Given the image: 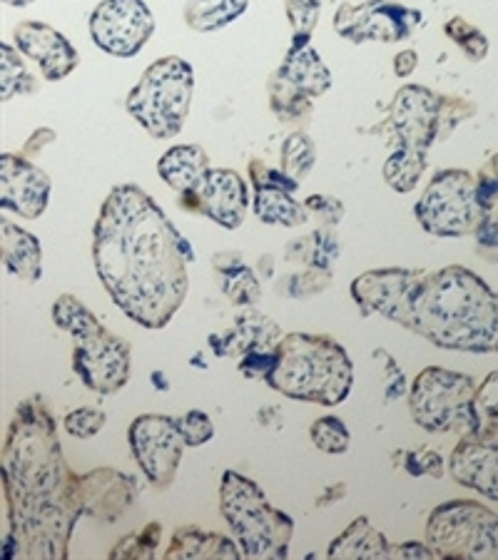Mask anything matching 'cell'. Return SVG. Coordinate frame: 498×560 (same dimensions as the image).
<instances>
[{
	"instance_id": "obj_48",
	"label": "cell",
	"mask_w": 498,
	"mask_h": 560,
	"mask_svg": "<svg viewBox=\"0 0 498 560\" xmlns=\"http://www.w3.org/2000/svg\"><path fill=\"white\" fill-rule=\"evenodd\" d=\"M389 558H437L429 544H396L389 550Z\"/></svg>"
},
{
	"instance_id": "obj_21",
	"label": "cell",
	"mask_w": 498,
	"mask_h": 560,
	"mask_svg": "<svg viewBox=\"0 0 498 560\" xmlns=\"http://www.w3.org/2000/svg\"><path fill=\"white\" fill-rule=\"evenodd\" d=\"M282 341V329L269 316L244 310L234 316V324L224 337H212V347L220 357L247 354V351H271Z\"/></svg>"
},
{
	"instance_id": "obj_5",
	"label": "cell",
	"mask_w": 498,
	"mask_h": 560,
	"mask_svg": "<svg viewBox=\"0 0 498 560\" xmlns=\"http://www.w3.org/2000/svg\"><path fill=\"white\" fill-rule=\"evenodd\" d=\"M3 556L66 558L78 513L60 495H33L13 489L3 478Z\"/></svg>"
},
{
	"instance_id": "obj_32",
	"label": "cell",
	"mask_w": 498,
	"mask_h": 560,
	"mask_svg": "<svg viewBox=\"0 0 498 560\" xmlns=\"http://www.w3.org/2000/svg\"><path fill=\"white\" fill-rule=\"evenodd\" d=\"M332 230L334 228H320L310 237H299L292 245H287V257L292 261H306L310 267L329 269L339 255V242Z\"/></svg>"
},
{
	"instance_id": "obj_10",
	"label": "cell",
	"mask_w": 498,
	"mask_h": 560,
	"mask_svg": "<svg viewBox=\"0 0 498 560\" xmlns=\"http://www.w3.org/2000/svg\"><path fill=\"white\" fill-rule=\"evenodd\" d=\"M421 230L433 237H466L482 222L476 200V177L466 170H441L433 175L421 200L414 207Z\"/></svg>"
},
{
	"instance_id": "obj_40",
	"label": "cell",
	"mask_w": 498,
	"mask_h": 560,
	"mask_svg": "<svg viewBox=\"0 0 498 560\" xmlns=\"http://www.w3.org/2000/svg\"><path fill=\"white\" fill-rule=\"evenodd\" d=\"M285 11L292 25V35L297 38H312V33L320 23V0H285Z\"/></svg>"
},
{
	"instance_id": "obj_44",
	"label": "cell",
	"mask_w": 498,
	"mask_h": 560,
	"mask_svg": "<svg viewBox=\"0 0 498 560\" xmlns=\"http://www.w3.org/2000/svg\"><path fill=\"white\" fill-rule=\"evenodd\" d=\"M177 427H179V433H183L187 446H202V444H207V441H212V436H215L212 419L199 409H193V411H187L185 417H179Z\"/></svg>"
},
{
	"instance_id": "obj_7",
	"label": "cell",
	"mask_w": 498,
	"mask_h": 560,
	"mask_svg": "<svg viewBox=\"0 0 498 560\" xmlns=\"http://www.w3.org/2000/svg\"><path fill=\"white\" fill-rule=\"evenodd\" d=\"M195 70L179 56L152 62L142 72L140 83L130 90L128 113L144 132L158 140L177 138L193 107Z\"/></svg>"
},
{
	"instance_id": "obj_36",
	"label": "cell",
	"mask_w": 498,
	"mask_h": 560,
	"mask_svg": "<svg viewBox=\"0 0 498 560\" xmlns=\"http://www.w3.org/2000/svg\"><path fill=\"white\" fill-rule=\"evenodd\" d=\"M312 444L324 454H344L351 444V433L339 417H322L310 427Z\"/></svg>"
},
{
	"instance_id": "obj_33",
	"label": "cell",
	"mask_w": 498,
	"mask_h": 560,
	"mask_svg": "<svg viewBox=\"0 0 498 560\" xmlns=\"http://www.w3.org/2000/svg\"><path fill=\"white\" fill-rule=\"evenodd\" d=\"M53 322L62 331H68L72 339H83L103 329L97 316L88 310V306L78 300L76 294H60L56 304H53Z\"/></svg>"
},
{
	"instance_id": "obj_16",
	"label": "cell",
	"mask_w": 498,
	"mask_h": 560,
	"mask_svg": "<svg viewBox=\"0 0 498 560\" xmlns=\"http://www.w3.org/2000/svg\"><path fill=\"white\" fill-rule=\"evenodd\" d=\"M179 207L193 214L210 217L224 230H238L247 217L250 192L234 170H210L195 189L179 195Z\"/></svg>"
},
{
	"instance_id": "obj_11",
	"label": "cell",
	"mask_w": 498,
	"mask_h": 560,
	"mask_svg": "<svg viewBox=\"0 0 498 560\" xmlns=\"http://www.w3.org/2000/svg\"><path fill=\"white\" fill-rule=\"evenodd\" d=\"M424 25V15L416 8L396 0H367V3H344L334 13V31L349 43H398L406 40Z\"/></svg>"
},
{
	"instance_id": "obj_4",
	"label": "cell",
	"mask_w": 498,
	"mask_h": 560,
	"mask_svg": "<svg viewBox=\"0 0 498 560\" xmlns=\"http://www.w3.org/2000/svg\"><path fill=\"white\" fill-rule=\"evenodd\" d=\"M70 468L60 454L53 411L43 396L18 404L3 446V478L13 489L33 495H56Z\"/></svg>"
},
{
	"instance_id": "obj_3",
	"label": "cell",
	"mask_w": 498,
	"mask_h": 560,
	"mask_svg": "<svg viewBox=\"0 0 498 560\" xmlns=\"http://www.w3.org/2000/svg\"><path fill=\"white\" fill-rule=\"evenodd\" d=\"M265 382L294 401L339 406L355 386V361L339 341L324 334H287L277 364Z\"/></svg>"
},
{
	"instance_id": "obj_38",
	"label": "cell",
	"mask_w": 498,
	"mask_h": 560,
	"mask_svg": "<svg viewBox=\"0 0 498 560\" xmlns=\"http://www.w3.org/2000/svg\"><path fill=\"white\" fill-rule=\"evenodd\" d=\"M476 409L482 417V439L498 436V372L488 374L476 388Z\"/></svg>"
},
{
	"instance_id": "obj_51",
	"label": "cell",
	"mask_w": 498,
	"mask_h": 560,
	"mask_svg": "<svg viewBox=\"0 0 498 560\" xmlns=\"http://www.w3.org/2000/svg\"><path fill=\"white\" fill-rule=\"evenodd\" d=\"M5 5H13V8H23V5H31L33 0H3Z\"/></svg>"
},
{
	"instance_id": "obj_22",
	"label": "cell",
	"mask_w": 498,
	"mask_h": 560,
	"mask_svg": "<svg viewBox=\"0 0 498 560\" xmlns=\"http://www.w3.org/2000/svg\"><path fill=\"white\" fill-rule=\"evenodd\" d=\"M310 40L312 38H297V35H292L285 62L277 72L287 78L294 88L302 90L304 95L320 97L332 88V72L324 66V60L312 48Z\"/></svg>"
},
{
	"instance_id": "obj_29",
	"label": "cell",
	"mask_w": 498,
	"mask_h": 560,
	"mask_svg": "<svg viewBox=\"0 0 498 560\" xmlns=\"http://www.w3.org/2000/svg\"><path fill=\"white\" fill-rule=\"evenodd\" d=\"M247 5L250 0H189L185 23L197 33H215L238 21Z\"/></svg>"
},
{
	"instance_id": "obj_25",
	"label": "cell",
	"mask_w": 498,
	"mask_h": 560,
	"mask_svg": "<svg viewBox=\"0 0 498 560\" xmlns=\"http://www.w3.org/2000/svg\"><path fill=\"white\" fill-rule=\"evenodd\" d=\"M165 558H242L238 540L222 533H207L197 526H183L175 530L172 544L165 550Z\"/></svg>"
},
{
	"instance_id": "obj_43",
	"label": "cell",
	"mask_w": 498,
	"mask_h": 560,
	"mask_svg": "<svg viewBox=\"0 0 498 560\" xmlns=\"http://www.w3.org/2000/svg\"><path fill=\"white\" fill-rule=\"evenodd\" d=\"M105 411L100 409H76L66 413V419H62V427L70 433V436L76 439H93L95 433H100V429L105 427Z\"/></svg>"
},
{
	"instance_id": "obj_26",
	"label": "cell",
	"mask_w": 498,
	"mask_h": 560,
	"mask_svg": "<svg viewBox=\"0 0 498 560\" xmlns=\"http://www.w3.org/2000/svg\"><path fill=\"white\" fill-rule=\"evenodd\" d=\"M257 220L279 228H299L306 222V207L294 200V192L277 185H257L255 200H252Z\"/></svg>"
},
{
	"instance_id": "obj_50",
	"label": "cell",
	"mask_w": 498,
	"mask_h": 560,
	"mask_svg": "<svg viewBox=\"0 0 498 560\" xmlns=\"http://www.w3.org/2000/svg\"><path fill=\"white\" fill-rule=\"evenodd\" d=\"M53 140H56V132H53L50 128L35 130V132L31 135V140L25 142L23 152H25V155H38V152L45 148V144H50Z\"/></svg>"
},
{
	"instance_id": "obj_49",
	"label": "cell",
	"mask_w": 498,
	"mask_h": 560,
	"mask_svg": "<svg viewBox=\"0 0 498 560\" xmlns=\"http://www.w3.org/2000/svg\"><path fill=\"white\" fill-rule=\"evenodd\" d=\"M416 66H419V56H416V50L409 48V50H402L398 56L394 58V72L398 78H409L412 72L416 70Z\"/></svg>"
},
{
	"instance_id": "obj_37",
	"label": "cell",
	"mask_w": 498,
	"mask_h": 560,
	"mask_svg": "<svg viewBox=\"0 0 498 560\" xmlns=\"http://www.w3.org/2000/svg\"><path fill=\"white\" fill-rule=\"evenodd\" d=\"M160 523H148V526H142L138 533H132V536L120 538V544L111 550V558H152L160 546Z\"/></svg>"
},
{
	"instance_id": "obj_45",
	"label": "cell",
	"mask_w": 498,
	"mask_h": 560,
	"mask_svg": "<svg viewBox=\"0 0 498 560\" xmlns=\"http://www.w3.org/2000/svg\"><path fill=\"white\" fill-rule=\"evenodd\" d=\"M404 468H406V474L414 476V478H421V476L443 478V471H447L441 454H437V451L427 448V446L409 451V454H406V460H404Z\"/></svg>"
},
{
	"instance_id": "obj_20",
	"label": "cell",
	"mask_w": 498,
	"mask_h": 560,
	"mask_svg": "<svg viewBox=\"0 0 498 560\" xmlns=\"http://www.w3.org/2000/svg\"><path fill=\"white\" fill-rule=\"evenodd\" d=\"M449 471L454 481L498 503V436H464L451 451Z\"/></svg>"
},
{
	"instance_id": "obj_27",
	"label": "cell",
	"mask_w": 498,
	"mask_h": 560,
	"mask_svg": "<svg viewBox=\"0 0 498 560\" xmlns=\"http://www.w3.org/2000/svg\"><path fill=\"white\" fill-rule=\"evenodd\" d=\"M392 544L384 538V533H379L371 526L369 518L359 516L355 523H349V528L341 533L339 538H334V544L327 548L329 558H389Z\"/></svg>"
},
{
	"instance_id": "obj_28",
	"label": "cell",
	"mask_w": 498,
	"mask_h": 560,
	"mask_svg": "<svg viewBox=\"0 0 498 560\" xmlns=\"http://www.w3.org/2000/svg\"><path fill=\"white\" fill-rule=\"evenodd\" d=\"M215 272L222 277V292L230 296L232 304L250 306L259 300L262 289L252 269L244 265L240 252H220L212 261Z\"/></svg>"
},
{
	"instance_id": "obj_39",
	"label": "cell",
	"mask_w": 498,
	"mask_h": 560,
	"mask_svg": "<svg viewBox=\"0 0 498 560\" xmlns=\"http://www.w3.org/2000/svg\"><path fill=\"white\" fill-rule=\"evenodd\" d=\"M443 33H447L474 62H482L488 56V38L476 28V25L466 23L464 18H451V21L443 25Z\"/></svg>"
},
{
	"instance_id": "obj_31",
	"label": "cell",
	"mask_w": 498,
	"mask_h": 560,
	"mask_svg": "<svg viewBox=\"0 0 498 560\" xmlns=\"http://www.w3.org/2000/svg\"><path fill=\"white\" fill-rule=\"evenodd\" d=\"M269 105L271 113L282 122L302 125L312 117V97L304 95L302 90L294 88L279 72L269 78Z\"/></svg>"
},
{
	"instance_id": "obj_12",
	"label": "cell",
	"mask_w": 498,
	"mask_h": 560,
	"mask_svg": "<svg viewBox=\"0 0 498 560\" xmlns=\"http://www.w3.org/2000/svg\"><path fill=\"white\" fill-rule=\"evenodd\" d=\"M128 441L144 478L158 489L172 486L187 446L177 419H170L165 413H142L130 423Z\"/></svg>"
},
{
	"instance_id": "obj_46",
	"label": "cell",
	"mask_w": 498,
	"mask_h": 560,
	"mask_svg": "<svg viewBox=\"0 0 498 560\" xmlns=\"http://www.w3.org/2000/svg\"><path fill=\"white\" fill-rule=\"evenodd\" d=\"M304 207H306V212L316 217V220H322L324 228H337L339 220L344 217V205L337 200V197L312 195V197H306Z\"/></svg>"
},
{
	"instance_id": "obj_8",
	"label": "cell",
	"mask_w": 498,
	"mask_h": 560,
	"mask_svg": "<svg viewBox=\"0 0 498 560\" xmlns=\"http://www.w3.org/2000/svg\"><path fill=\"white\" fill-rule=\"evenodd\" d=\"M474 378L441 366H429L409 388L412 419L429 433H464L478 436L482 417L476 409Z\"/></svg>"
},
{
	"instance_id": "obj_2",
	"label": "cell",
	"mask_w": 498,
	"mask_h": 560,
	"mask_svg": "<svg viewBox=\"0 0 498 560\" xmlns=\"http://www.w3.org/2000/svg\"><path fill=\"white\" fill-rule=\"evenodd\" d=\"M351 296L364 316L382 314L439 349L498 354V294L466 267L371 269Z\"/></svg>"
},
{
	"instance_id": "obj_9",
	"label": "cell",
	"mask_w": 498,
	"mask_h": 560,
	"mask_svg": "<svg viewBox=\"0 0 498 560\" xmlns=\"http://www.w3.org/2000/svg\"><path fill=\"white\" fill-rule=\"evenodd\" d=\"M427 544L437 558L498 560V513L476 501H449L431 511Z\"/></svg>"
},
{
	"instance_id": "obj_41",
	"label": "cell",
	"mask_w": 498,
	"mask_h": 560,
	"mask_svg": "<svg viewBox=\"0 0 498 560\" xmlns=\"http://www.w3.org/2000/svg\"><path fill=\"white\" fill-rule=\"evenodd\" d=\"M476 200L484 217L498 220V152L488 165L482 167V173L476 177Z\"/></svg>"
},
{
	"instance_id": "obj_17",
	"label": "cell",
	"mask_w": 498,
	"mask_h": 560,
	"mask_svg": "<svg viewBox=\"0 0 498 560\" xmlns=\"http://www.w3.org/2000/svg\"><path fill=\"white\" fill-rule=\"evenodd\" d=\"M443 97L424 85H404L389 107L398 144L427 152L441 135Z\"/></svg>"
},
{
	"instance_id": "obj_42",
	"label": "cell",
	"mask_w": 498,
	"mask_h": 560,
	"mask_svg": "<svg viewBox=\"0 0 498 560\" xmlns=\"http://www.w3.org/2000/svg\"><path fill=\"white\" fill-rule=\"evenodd\" d=\"M332 287V269L324 267H310L302 275L289 277L287 282V294L297 296V300H304V296L322 294L324 289Z\"/></svg>"
},
{
	"instance_id": "obj_6",
	"label": "cell",
	"mask_w": 498,
	"mask_h": 560,
	"mask_svg": "<svg viewBox=\"0 0 498 560\" xmlns=\"http://www.w3.org/2000/svg\"><path fill=\"white\" fill-rule=\"evenodd\" d=\"M220 509L244 558H287L294 521L275 509L255 481L238 471H224Z\"/></svg>"
},
{
	"instance_id": "obj_1",
	"label": "cell",
	"mask_w": 498,
	"mask_h": 560,
	"mask_svg": "<svg viewBox=\"0 0 498 560\" xmlns=\"http://www.w3.org/2000/svg\"><path fill=\"white\" fill-rule=\"evenodd\" d=\"M93 261L125 316L144 329H162L187 296L193 247L142 187L120 185L100 207Z\"/></svg>"
},
{
	"instance_id": "obj_18",
	"label": "cell",
	"mask_w": 498,
	"mask_h": 560,
	"mask_svg": "<svg viewBox=\"0 0 498 560\" xmlns=\"http://www.w3.org/2000/svg\"><path fill=\"white\" fill-rule=\"evenodd\" d=\"M50 177L35 167L31 160L3 152L0 155V207L23 217L38 220L50 202Z\"/></svg>"
},
{
	"instance_id": "obj_24",
	"label": "cell",
	"mask_w": 498,
	"mask_h": 560,
	"mask_svg": "<svg viewBox=\"0 0 498 560\" xmlns=\"http://www.w3.org/2000/svg\"><path fill=\"white\" fill-rule=\"evenodd\" d=\"M210 170V155L199 144H175L158 162L162 183L175 189L177 195L195 189Z\"/></svg>"
},
{
	"instance_id": "obj_30",
	"label": "cell",
	"mask_w": 498,
	"mask_h": 560,
	"mask_svg": "<svg viewBox=\"0 0 498 560\" xmlns=\"http://www.w3.org/2000/svg\"><path fill=\"white\" fill-rule=\"evenodd\" d=\"M424 173H427V155H424V150L406 148V144H398L384 162L386 185L402 195H409L419 185Z\"/></svg>"
},
{
	"instance_id": "obj_23",
	"label": "cell",
	"mask_w": 498,
	"mask_h": 560,
	"mask_svg": "<svg viewBox=\"0 0 498 560\" xmlns=\"http://www.w3.org/2000/svg\"><path fill=\"white\" fill-rule=\"evenodd\" d=\"M0 252H3V267L23 282H38L43 275V249L35 234L18 228L8 217L0 222Z\"/></svg>"
},
{
	"instance_id": "obj_14",
	"label": "cell",
	"mask_w": 498,
	"mask_h": 560,
	"mask_svg": "<svg viewBox=\"0 0 498 560\" xmlns=\"http://www.w3.org/2000/svg\"><path fill=\"white\" fill-rule=\"evenodd\" d=\"M58 495L78 516L117 521L132 505L138 483L132 476H125L115 468H95L90 474L68 471Z\"/></svg>"
},
{
	"instance_id": "obj_15",
	"label": "cell",
	"mask_w": 498,
	"mask_h": 560,
	"mask_svg": "<svg viewBox=\"0 0 498 560\" xmlns=\"http://www.w3.org/2000/svg\"><path fill=\"white\" fill-rule=\"evenodd\" d=\"M130 357L132 349L128 341L103 327L90 337L76 339L72 372L90 392L111 396L130 382Z\"/></svg>"
},
{
	"instance_id": "obj_35",
	"label": "cell",
	"mask_w": 498,
	"mask_h": 560,
	"mask_svg": "<svg viewBox=\"0 0 498 560\" xmlns=\"http://www.w3.org/2000/svg\"><path fill=\"white\" fill-rule=\"evenodd\" d=\"M316 148L306 132H292L282 144V170L294 179L306 177L314 170Z\"/></svg>"
},
{
	"instance_id": "obj_13",
	"label": "cell",
	"mask_w": 498,
	"mask_h": 560,
	"mask_svg": "<svg viewBox=\"0 0 498 560\" xmlns=\"http://www.w3.org/2000/svg\"><path fill=\"white\" fill-rule=\"evenodd\" d=\"M90 38L115 58H135L155 33V15L144 0H103L90 13Z\"/></svg>"
},
{
	"instance_id": "obj_34",
	"label": "cell",
	"mask_w": 498,
	"mask_h": 560,
	"mask_svg": "<svg viewBox=\"0 0 498 560\" xmlns=\"http://www.w3.org/2000/svg\"><path fill=\"white\" fill-rule=\"evenodd\" d=\"M35 88H38V83H35L25 60L18 56V50L13 45L0 43V97L8 103L15 95L33 93Z\"/></svg>"
},
{
	"instance_id": "obj_19",
	"label": "cell",
	"mask_w": 498,
	"mask_h": 560,
	"mask_svg": "<svg viewBox=\"0 0 498 560\" xmlns=\"http://www.w3.org/2000/svg\"><path fill=\"white\" fill-rule=\"evenodd\" d=\"M13 40L15 48L21 50L25 58L38 62L43 78L50 80V83H58V80L68 78L80 62L78 50L72 48L66 35L45 23L28 21L15 25Z\"/></svg>"
},
{
	"instance_id": "obj_47",
	"label": "cell",
	"mask_w": 498,
	"mask_h": 560,
	"mask_svg": "<svg viewBox=\"0 0 498 560\" xmlns=\"http://www.w3.org/2000/svg\"><path fill=\"white\" fill-rule=\"evenodd\" d=\"M277 364V349L271 351H247L242 354L240 372L250 378H267Z\"/></svg>"
}]
</instances>
